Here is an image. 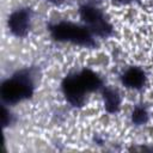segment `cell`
<instances>
[{"instance_id": "6da1fadb", "label": "cell", "mask_w": 153, "mask_h": 153, "mask_svg": "<svg viewBox=\"0 0 153 153\" xmlns=\"http://www.w3.org/2000/svg\"><path fill=\"white\" fill-rule=\"evenodd\" d=\"M33 92L35 84L27 69L18 71L11 78L4 80L0 86V96L6 104H17L29 99Z\"/></svg>"}, {"instance_id": "30bf717a", "label": "cell", "mask_w": 153, "mask_h": 153, "mask_svg": "<svg viewBox=\"0 0 153 153\" xmlns=\"http://www.w3.org/2000/svg\"><path fill=\"white\" fill-rule=\"evenodd\" d=\"M12 121H13V115L10 112V110L5 105H2L1 106V123H2V126L7 127L12 123Z\"/></svg>"}, {"instance_id": "3957f363", "label": "cell", "mask_w": 153, "mask_h": 153, "mask_svg": "<svg viewBox=\"0 0 153 153\" xmlns=\"http://www.w3.org/2000/svg\"><path fill=\"white\" fill-rule=\"evenodd\" d=\"M79 14L81 20L92 31L93 35L102 38H106L112 33L111 24L105 19V16L102 10L94 6L93 4H82L79 8Z\"/></svg>"}, {"instance_id": "8992f818", "label": "cell", "mask_w": 153, "mask_h": 153, "mask_svg": "<svg viewBox=\"0 0 153 153\" xmlns=\"http://www.w3.org/2000/svg\"><path fill=\"white\" fill-rule=\"evenodd\" d=\"M121 82L127 88L141 90L146 84V73L137 66L128 67L121 74Z\"/></svg>"}, {"instance_id": "7c38bea8", "label": "cell", "mask_w": 153, "mask_h": 153, "mask_svg": "<svg viewBox=\"0 0 153 153\" xmlns=\"http://www.w3.org/2000/svg\"><path fill=\"white\" fill-rule=\"evenodd\" d=\"M116 1H120V2H128V1H130V0H116Z\"/></svg>"}, {"instance_id": "277c9868", "label": "cell", "mask_w": 153, "mask_h": 153, "mask_svg": "<svg viewBox=\"0 0 153 153\" xmlns=\"http://www.w3.org/2000/svg\"><path fill=\"white\" fill-rule=\"evenodd\" d=\"M61 90L67 102L73 106H82L86 99L87 91L85 90L78 73L66 75L61 82Z\"/></svg>"}, {"instance_id": "8fae6325", "label": "cell", "mask_w": 153, "mask_h": 153, "mask_svg": "<svg viewBox=\"0 0 153 153\" xmlns=\"http://www.w3.org/2000/svg\"><path fill=\"white\" fill-rule=\"evenodd\" d=\"M48 2H51V4H60L62 2V0H47Z\"/></svg>"}, {"instance_id": "5b68a950", "label": "cell", "mask_w": 153, "mask_h": 153, "mask_svg": "<svg viewBox=\"0 0 153 153\" xmlns=\"http://www.w3.org/2000/svg\"><path fill=\"white\" fill-rule=\"evenodd\" d=\"M31 17L32 12L27 7H22L12 12L7 19V26L11 33L16 37H25L31 26Z\"/></svg>"}, {"instance_id": "52a82bcc", "label": "cell", "mask_w": 153, "mask_h": 153, "mask_svg": "<svg viewBox=\"0 0 153 153\" xmlns=\"http://www.w3.org/2000/svg\"><path fill=\"white\" fill-rule=\"evenodd\" d=\"M78 75L80 78V81L82 82L85 90L87 91V93L98 91V90H100L103 87L102 78L92 69L84 68L80 72H78Z\"/></svg>"}, {"instance_id": "7a4b0ae2", "label": "cell", "mask_w": 153, "mask_h": 153, "mask_svg": "<svg viewBox=\"0 0 153 153\" xmlns=\"http://www.w3.org/2000/svg\"><path fill=\"white\" fill-rule=\"evenodd\" d=\"M49 32L57 42H68L85 48H93L96 45L93 33L86 25L61 20L50 24Z\"/></svg>"}, {"instance_id": "9c48e42d", "label": "cell", "mask_w": 153, "mask_h": 153, "mask_svg": "<svg viewBox=\"0 0 153 153\" xmlns=\"http://www.w3.org/2000/svg\"><path fill=\"white\" fill-rule=\"evenodd\" d=\"M149 115L148 111L146 109V106H143L142 104H137L134 106L133 111H131V122L135 126H143L148 122Z\"/></svg>"}, {"instance_id": "ba28073f", "label": "cell", "mask_w": 153, "mask_h": 153, "mask_svg": "<svg viewBox=\"0 0 153 153\" xmlns=\"http://www.w3.org/2000/svg\"><path fill=\"white\" fill-rule=\"evenodd\" d=\"M103 102L109 114H117L121 109V96L118 91L112 87H103Z\"/></svg>"}]
</instances>
